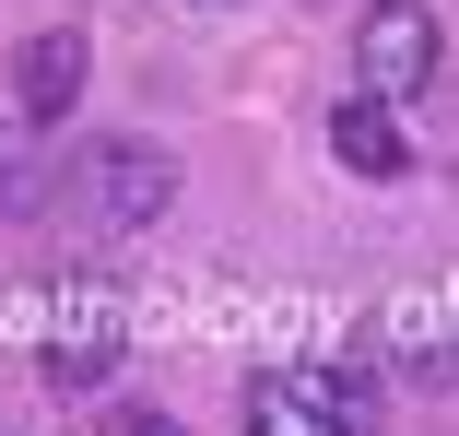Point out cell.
<instances>
[{
    "instance_id": "1",
    "label": "cell",
    "mask_w": 459,
    "mask_h": 436,
    "mask_svg": "<svg viewBox=\"0 0 459 436\" xmlns=\"http://www.w3.org/2000/svg\"><path fill=\"white\" fill-rule=\"evenodd\" d=\"M59 201L95 224V236H142V224L177 201V165H165L153 142H82V153L59 165Z\"/></svg>"
},
{
    "instance_id": "2",
    "label": "cell",
    "mask_w": 459,
    "mask_h": 436,
    "mask_svg": "<svg viewBox=\"0 0 459 436\" xmlns=\"http://www.w3.org/2000/svg\"><path fill=\"white\" fill-rule=\"evenodd\" d=\"M247 436H377V389L353 366H259L247 378Z\"/></svg>"
},
{
    "instance_id": "3",
    "label": "cell",
    "mask_w": 459,
    "mask_h": 436,
    "mask_svg": "<svg viewBox=\"0 0 459 436\" xmlns=\"http://www.w3.org/2000/svg\"><path fill=\"white\" fill-rule=\"evenodd\" d=\"M436 71H447V24L424 13V0H365V24H353V95L412 107V95H436Z\"/></svg>"
},
{
    "instance_id": "4",
    "label": "cell",
    "mask_w": 459,
    "mask_h": 436,
    "mask_svg": "<svg viewBox=\"0 0 459 436\" xmlns=\"http://www.w3.org/2000/svg\"><path fill=\"white\" fill-rule=\"evenodd\" d=\"M330 165H353V178H412V130H401V107H377V95H330Z\"/></svg>"
},
{
    "instance_id": "5",
    "label": "cell",
    "mask_w": 459,
    "mask_h": 436,
    "mask_svg": "<svg viewBox=\"0 0 459 436\" xmlns=\"http://www.w3.org/2000/svg\"><path fill=\"white\" fill-rule=\"evenodd\" d=\"M82 24H48V36H24V59H13V95H24V118L48 130V118H71L82 107Z\"/></svg>"
},
{
    "instance_id": "6",
    "label": "cell",
    "mask_w": 459,
    "mask_h": 436,
    "mask_svg": "<svg viewBox=\"0 0 459 436\" xmlns=\"http://www.w3.org/2000/svg\"><path fill=\"white\" fill-rule=\"evenodd\" d=\"M389 378L447 389V307H389Z\"/></svg>"
},
{
    "instance_id": "7",
    "label": "cell",
    "mask_w": 459,
    "mask_h": 436,
    "mask_svg": "<svg viewBox=\"0 0 459 436\" xmlns=\"http://www.w3.org/2000/svg\"><path fill=\"white\" fill-rule=\"evenodd\" d=\"M36 201H48V189L24 178V130H0V213H36Z\"/></svg>"
},
{
    "instance_id": "8",
    "label": "cell",
    "mask_w": 459,
    "mask_h": 436,
    "mask_svg": "<svg viewBox=\"0 0 459 436\" xmlns=\"http://www.w3.org/2000/svg\"><path fill=\"white\" fill-rule=\"evenodd\" d=\"M107 436H189V424H177V413H118Z\"/></svg>"
}]
</instances>
